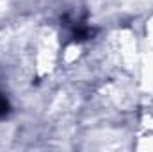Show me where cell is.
Wrapping results in <instances>:
<instances>
[{"mask_svg":"<svg viewBox=\"0 0 153 152\" xmlns=\"http://www.w3.org/2000/svg\"><path fill=\"white\" fill-rule=\"evenodd\" d=\"M93 36H94V31H93L91 27L84 25V23L76 25L75 29H73V39H75V41H85V39L93 38Z\"/></svg>","mask_w":153,"mask_h":152,"instance_id":"obj_1","label":"cell"},{"mask_svg":"<svg viewBox=\"0 0 153 152\" xmlns=\"http://www.w3.org/2000/svg\"><path fill=\"white\" fill-rule=\"evenodd\" d=\"M9 113H11V104H9V100L0 93V120L5 118Z\"/></svg>","mask_w":153,"mask_h":152,"instance_id":"obj_2","label":"cell"}]
</instances>
